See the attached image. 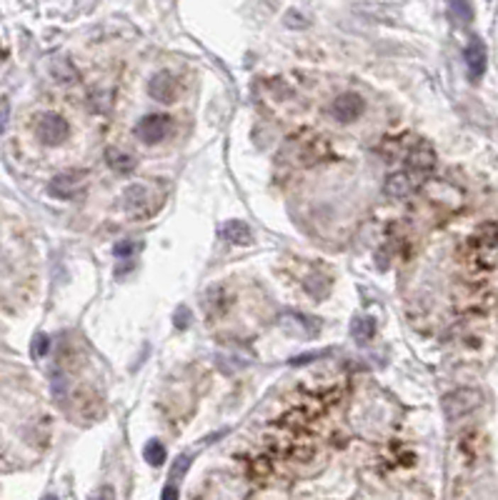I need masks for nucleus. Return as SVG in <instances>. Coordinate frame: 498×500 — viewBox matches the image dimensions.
Segmentation results:
<instances>
[{
  "label": "nucleus",
  "mask_w": 498,
  "mask_h": 500,
  "mask_svg": "<svg viewBox=\"0 0 498 500\" xmlns=\"http://www.w3.org/2000/svg\"><path fill=\"white\" fill-rule=\"evenodd\" d=\"M326 155V143H321L313 133H298L288 140L286 158L296 165H313Z\"/></svg>",
  "instance_id": "nucleus-1"
},
{
  "label": "nucleus",
  "mask_w": 498,
  "mask_h": 500,
  "mask_svg": "<svg viewBox=\"0 0 498 500\" xmlns=\"http://www.w3.org/2000/svg\"><path fill=\"white\" fill-rule=\"evenodd\" d=\"M160 206V198L158 193L148 188L143 183H133L123 190V208L128 211L131 218H148L158 211Z\"/></svg>",
  "instance_id": "nucleus-2"
},
{
  "label": "nucleus",
  "mask_w": 498,
  "mask_h": 500,
  "mask_svg": "<svg viewBox=\"0 0 498 500\" xmlns=\"http://www.w3.org/2000/svg\"><path fill=\"white\" fill-rule=\"evenodd\" d=\"M483 406V393L476 388H463L453 390L443 398V416L448 421H458V418L468 416V413L478 411Z\"/></svg>",
  "instance_id": "nucleus-3"
},
{
  "label": "nucleus",
  "mask_w": 498,
  "mask_h": 500,
  "mask_svg": "<svg viewBox=\"0 0 498 500\" xmlns=\"http://www.w3.org/2000/svg\"><path fill=\"white\" fill-rule=\"evenodd\" d=\"M170 130H173V118L168 113H150L135 123V138L145 145H158L170 135Z\"/></svg>",
  "instance_id": "nucleus-4"
},
{
  "label": "nucleus",
  "mask_w": 498,
  "mask_h": 500,
  "mask_svg": "<svg viewBox=\"0 0 498 500\" xmlns=\"http://www.w3.org/2000/svg\"><path fill=\"white\" fill-rule=\"evenodd\" d=\"M68 133H70L68 121H65L63 116H58V113H45V116H40L35 123V135L43 145H50V148L60 145V143H65Z\"/></svg>",
  "instance_id": "nucleus-5"
},
{
  "label": "nucleus",
  "mask_w": 498,
  "mask_h": 500,
  "mask_svg": "<svg viewBox=\"0 0 498 500\" xmlns=\"http://www.w3.org/2000/svg\"><path fill=\"white\" fill-rule=\"evenodd\" d=\"M473 245H476L473 258L478 260V265H481L483 270L491 273V270L496 268V223H486V226L476 233V238H473Z\"/></svg>",
  "instance_id": "nucleus-6"
},
{
  "label": "nucleus",
  "mask_w": 498,
  "mask_h": 500,
  "mask_svg": "<svg viewBox=\"0 0 498 500\" xmlns=\"http://www.w3.org/2000/svg\"><path fill=\"white\" fill-rule=\"evenodd\" d=\"M85 170H68V173H60L50 180L48 185V193L53 198H63V200H70V198H78L80 190L85 188Z\"/></svg>",
  "instance_id": "nucleus-7"
},
{
  "label": "nucleus",
  "mask_w": 498,
  "mask_h": 500,
  "mask_svg": "<svg viewBox=\"0 0 498 500\" xmlns=\"http://www.w3.org/2000/svg\"><path fill=\"white\" fill-rule=\"evenodd\" d=\"M178 93H180V83L173 73L168 70H160L150 78L148 83V95L158 103H175L178 100Z\"/></svg>",
  "instance_id": "nucleus-8"
},
{
  "label": "nucleus",
  "mask_w": 498,
  "mask_h": 500,
  "mask_svg": "<svg viewBox=\"0 0 498 500\" xmlns=\"http://www.w3.org/2000/svg\"><path fill=\"white\" fill-rule=\"evenodd\" d=\"M424 183V173H416V170H398V173L388 175L386 180V193L391 195V198H406V195L414 193L419 185Z\"/></svg>",
  "instance_id": "nucleus-9"
},
{
  "label": "nucleus",
  "mask_w": 498,
  "mask_h": 500,
  "mask_svg": "<svg viewBox=\"0 0 498 500\" xmlns=\"http://www.w3.org/2000/svg\"><path fill=\"white\" fill-rule=\"evenodd\" d=\"M333 118L338 123H355L360 116H363V111H366V106H363V98L360 95H355V93H343V95H338V98L333 100Z\"/></svg>",
  "instance_id": "nucleus-10"
},
{
  "label": "nucleus",
  "mask_w": 498,
  "mask_h": 500,
  "mask_svg": "<svg viewBox=\"0 0 498 500\" xmlns=\"http://www.w3.org/2000/svg\"><path fill=\"white\" fill-rule=\"evenodd\" d=\"M283 330H288L296 338H313L319 335L321 330V321L313 316H301V313H288V316L281 318Z\"/></svg>",
  "instance_id": "nucleus-11"
},
{
  "label": "nucleus",
  "mask_w": 498,
  "mask_h": 500,
  "mask_svg": "<svg viewBox=\"0 0 498 500\" xmlns=\"http://www.w3.org/2000/svg\"><path fill=\"white\" fill-rule=\"evenodd\" d=\"M463 60H466L471 80H481V75L486 73V45L478 38H471L466 50H463Z\"/></svg>",
  "instance_id": "nucleus-12"
},
{
  "label": "nucleus",
  "mask_w": 498,
  "mask_h": 500,
  "mask_svg": "<svg viewBox=\"0 0 498 500\" xmlns=\"http://www.w3.org/2000/svg\"><path fill=\"white\" fill-rule=\"evenodd\" d=\"M406 165H409L411 170H416V173H428V170L436 165L433 148H431L428 143H419V145L409 153V158H406Z\"/></svg>",
  "instance_id": "nucleus-13"
},
{
  "label": "nucleus",
  "mask_w": 498,
  "mask_h": 500,
  "mask_svg": "<svg viewBox=\"0 0 498 500\" xmlns=\"http://www.w3.org/2000/svg\"><path fill=\"white\" fill-rule=\"evenodd\" d=\"M221 235L223 240L233 243V245H248L253 240V233H250V228L243 221H226L221 226Z\"/></svg>",
  "instance_id": "nucleus-14"
},
{
  "label": "nucleus",
  "mask_w": 498,
  "mask_h": 500,
  "mask_svg": "<svg viewBox=\"0 0 498 500\" xmlns=\"http://www.w3.org/2000/svg\"><path fill=\"white\" fill-rule=\"evenodd\" d=\"M106 163L111 165V170L126 175V173H133V170H135L138 160L133 158L131 153H123V150H118V148H108V150H106Z\"/></svg>",
  "instance_id": "nucleus-15"
},
{
  "label": "nucleus",
  "mask_w": 498,
  "mask_h": 500,
  "mask_svg": "<svg viewBox=\"0 0 498 500\" xmlns=\"http://www.w3.org/2000/svg\"><path fill=\"white\" fill-rule=\"evenodd\" d=\"M350 335H353L355 343H368L376 335V321L371 316H358L350 323Z\"/></svg>",
  "instance_id": "nucleus-16"
},
{
  "label": "nucleus",
  "mask_w": 498,
  "mask_h": 500,
  "mask_svg": "<svg viewBox=\"0 0 498 500\" xmlns=\"http://www.w3.org/2000/svg\"><path fill=\"white\" fill-rule=\"evenodd\" d=\"M143 458L148 460L150 465H163L165 463V448H163V443L160 440H148L145 443V448H143Z\"/></svg>",
  "instance_id": "nucleus-17"
},
{
  "label": "nucleus",
  "mask_w": 498,
  "mask_h": 500,
  "mask_svg": "<svg viewBox=\"0 0 498 500\" xmlns=\"http://www.w3.org/2000/svg\"><path fill=\"white\" fill-rule=\"evenodd\" d=\"M448 6H450V13L456 16V21L471 23L473 8H471V3H468V0H448Z\"/></svg>",
  "instance_id": "nucleus-18"
},
{
  "label": "nucleus",
  "mask_w": 498,
  "mask_h": 500,
  "mask_svg": "<svg viewBox=\"0 0 498 500\" xmlns=\"http://www.w3.org/2000/svg\"><path fill=\"white\" fill-rule=\"evenodd\" d=\"M33 358H43V355H48L50 350V338L45 335V333H38L35 340H33Z\"/></svg>",
  "instance_id": "nucleus-19"
},
{
  "label": "nucleus",
  "mask_w": 498,
  "mask_h": 500,
  "mask_svg": "<svg viewBox=\"0 0 498 500\" xmlns=\"http://www.w3.org/2000/svg\"><path fill=\"white\" fill-rule=\"evenodd\" d=\"M135 243L133 240H123V243H118L116 245V258H131L133 253H135Z\"/></svg>",
  "instance_id": "nucleus-20"
},
{
  "label": "nucleus",
  "mask_w": 498,
  "mask_h": 500,
  "mask_svg": "<svg viewBox=\"0 0 498 500\" xmlns=\"http://www.w3.org/2000/svg\"><path fill=\"white\" fill-rule=\"evenodd\" d=\"M188 323H191V311L188 308H178L175 311V328H188Z\"/></svg>",
  "instance_id": "nucleus-21"
},
{
  "label": "nucleus",
  "mask_w": 498,
  "mask_h": 500,
  "mask_svg": "<svg viewBox=\"0 0 498 500\" xmlns=\"http://www.w3.org/2000/svg\"><path fill=\"white\" fill-rule=\"evenodd\" d=\"M90 500H116V493H113V488L111 485H106V488L101 490L98 495H93Z\"/></svg>",
  "instance_id": "nucleus-22"
},
{
  "label": "nucleus",
  "mask_w": 498,
  "mask_h": 500,
  "mask_svg": "<svg viewBox=\"0 0 498 500\" xmlns=\"http://www.w3.org/2000/svg\"><path fill=\"white\" fill-rule=\"evenodd\" d=\"M160 500H178V488H175V485H165Z\"/></svg>",
  "instance_id": "nucleus-23"
},
{
  "label": "nucleus",
  "mask_w": 498,
  "mask_h": 500,
  "mask_svg": "<svg viewBox=\"0 0 498 500\" xmlns=\"http://www.w3.org/2000/svg\"><path fill=\"white\" fill-rule=\"evenodd\" d=\"M188 463H191V458H178V463H175V468H173V475H180V473H186L188 470Z\"/></svg>",
  "instance_id": "nucleus-24"
},
{
  "label": "nucleus",
  "mask_w": 498,
  "mask_h": 500,
  "mask_svg": "<svg viewBox=\"0 0 498 500\" xmlns=\"http://www.w3.org/2000/svg\"><path fill=\"white\" fill-rule=\"evenodd\" d=\"M43 500H58V498H55V495H45Z\"/></svg>",
  "instance_id": "nucleus-25"
}]
</instances>
